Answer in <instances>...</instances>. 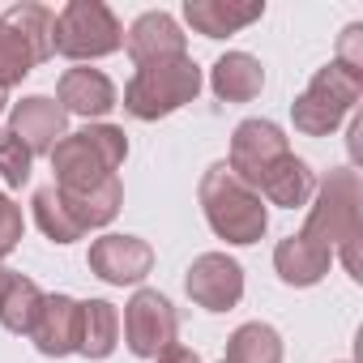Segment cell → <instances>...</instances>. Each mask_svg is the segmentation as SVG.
<instances>
[{
    "instance_id": "6da1fadb",
    "label": "cell",
    "mask_w": 363,
    "mask_h": 363,
    "mask_svg": "<svg viewBox=\"0 0 363 363\" xmlns=\"http://www.w3.org/2000/svg\"><path fill=\"white\" fill-rule=\"evenodd\" d=\"M308 244L325 248V252H337L346 274L354 282H363V269H359V240H363V184H359V171L354 167H333L312 201H308V223L299 231Z\"/></svg>"
},
{
    "instance_id": "5bb4252c",
    "label": "cell",
    "mask_w": 363,
    "mask_h": 363,
    "mask_svg": "<svg viewBox=\"0 0 363 363\" xmlns=\"http://www.w3.org/2000/svg\"><path fill=\"white\" fill-rule=\"evenodd\" d=\"M265 18V0H184V22L206 39H227Z\"/></svg>"
},
{
    "instance_id": "ac0fdd59",
    "label": "cell",
    "mask_w": 363,
    "mask_h": 363,
    "mask_svg": "<svg viewBox=\"0 0 363 363\" xmlns=\"http://www.w3.org/2000/svg\"><path fill=\"white\" fill-rule=\"evenodd\" d=\"M265 86V69L257 56L248 52H227L214 60L210 69V90L223 99V103H252Z\"/></svg>"
},
{
    "instance_id": "484cf974",
    "label": "cell",
    "mask_w": 363,
    "mask_h": 363,
    "mask_svg": "<svg viewBox=\"0 0 363 363\" xmlns=\"http://www.w3.org/2000/svg\"><path fill=\"white\" fill-rule=\"evenodd\" d=\"M30 167H35V154L9 128H0V184H5V189H22L30 179Z\"/></svg>"
},
{
    "instance_id": "ba28073f",
    "label": "cell",
    "mask_w": 363,
    "mask_h": 363,
    "mask_svg": "<svg viewBox=\"0 0 363 363\" xmlns=\"http://www.w3.org/2000/svg\"><path fill=\"white\" fill-rule=\"evenodd\" d=\"M90 274L103 278L107 286H141L145 274L154 269V248L141 240V235H120V231H107L90 244V257H86Z\"/></svg>"
},
{
    "instance_id": "44dd1931",
    "label": "cell",
    "mask_w": 363,
    "mask_h": 363,
    "mask_svg": "<svg viewBox=\"0 0 363 363\" xmlns=\"http://www.w3.org/2000/svg\"><path fill=\"white\" fill-rule=\"evenodd\" d=\"M120 346V308L111 299H82L77 316V354L107 359Z\"/></svg>"
},
{
    "instance_id": "f1b7e54d",
    "label": "cell",
    "mask_w": 363,
    "mask_h": 363,
    "mask_svg": "<svg viewBox=\"0 0 363 363\" xmlns=\"http://www.w3.org/2000/svg\"><path fill=\"white\" fill-rule=\"evenodd\" d=\"M154 363H201V354H197L193 346H179V342H175V346H167Z\"/></svg>"
},
{
    "instance_id": "277c9868",
    "label": "cell",
    "mask_w": 363,
    "mask_h": 363,
    "mask_svg": "<svg viewBox=\"0 0 363 363\" xmlns=\"http://www.w3.org/2000/svg\"><path fill=\"white\" fill-rule=\"evenodd\" d=\"M206 77H201V65L193 56H175V60H154V65H141L128 86H124V111L133 120H162V116H175L179 107L197 103Z\"/></svg>"
},
{
    "instance_id": "8992f818",
    "label": "cell",
    "mask_w": 363,
    "mask_h": 363,
    "mask_svg": "<svg viewBox=\"0 0 363 363\" xmlns=\"http://www.w3.org/2000/svg\"><path fill=\"white\" fill-rule=\"evenodd\" d=\"M363 99V73L342 69L337 60H329L325 69H316V77L308 82V90L291 103V120L295 133L303 137H329Z\"/></svg>"
},
{
    "instance_id": "5b68a950",
    "label": "cell",
    "mask_w": 363,
    "mask_h": 363,
    "mask_svg": "<svg viewBox=\"0 0 363 363\" xmlns=\"http://www.w3.org/2000/svg\"><path fill=\"white\" fill-rule=\"evenodd\" d=\"M124 48V26L103 0H69L56 13V35H52V56L90 65L103 56H116Z\"/></svg>"
},
{
    "instance_id": "7c38bea8",
    "label": "cell",
    "mask_w": 363,
    "mask_h": 363,
    "mask_svg": "<svg viewBox=\"0 0 363 363\" xmlns=\"http://www.w3.org/2000/svg\"><path fill=\"white\" fill-rule=\"evenodd\" d=\"M124 48L133 56V65H154V60H175V56H189V35L171 13L150 9L141 13L128 30H124Z\"/></svg>"
},
{
    "instance_id": "d4e9b609",
    "label": "cell",
    "mask_w": 363,
    "mask_h": 363,
    "mask_svg": "<svg viewBox=\"0 0 363 363\" xmlns=\"http://www.w3.org/2000/svg\"><path fill=\"white\" fill-rule=\"evenodd\" d=\"M30 210H35V223H39V231L52 240V244H73V240H82V231L73 227V218L65 214V206H60V193H56V184H43V189H35V197H30Z\"/></svg>"
},
{
    "instance_id": "ffe728a7",
    "label": "cell",
    "mask_w": 363,
    "mask_h": 363,
    "mask_svg": "<svg viewBox=\"0 0 363 363\" xmlns=\"http://www.w3.org/2000/svg\"><path fill=\"white\" fill-rule=\"evenodd\" d=\"M60 206H65V214L73 218V227L82 235L86 231H103L107 223H116V214L124 206V184H120V175H116V179H107V184H99L90 193H60Z\"/></svg>"
},
{
    "instance_id": "e0dca14e",
    "label": "cell",
    "mask_w": 363,
    "mask_h": 363,
    "mask_svg": "<svg viewBox=\"0 0 363 363\" xmlns=\"http://www.w3.org/2000/svg\"><path fill=\"white\" fill-rule=\"evenodd\" d=\"M43 299L48 295L39 291L35 278H26L18 269H0V325H5L9 333H26L30 337Z\"/></svg>"
},
{
    "instance_id": "603a6c76",
    "label": "cell",
    "mask_w": 363,
    "mask_h": 363,
    "mask_svg": "<svg viewBox=\"0 0 363 363\" xmlns=\"http://www.w3.org/2000/svg\"><path fill=\"white\" fill-rule=\"evenodd\" d=\"M5 18L30 48H35V56H39V65L43 60H52V35H56V13L48 9V5H39V0H18V5H9Z\"/></svg>"
},
{
    "instance_id": "f546056e",
    "label": "cell",
    "mask_w": 363,
    "mask_h": 363,
    "mask_svg": "<svg viewBox=\"0 0 363 363\" xmlns=\"http://www.w3.org/2000/svg\"><path fill=\"white\" fill-rule=\"evenodd\" d=\"M5 107H9V90H0V116H5Z\"/></svg>"
},
{
    "instance_id": "4316f807",
    "label": "cell",
    "mask_w": 363,
    "mask_h": 363,
    "mask_svg": "<svg viewBox=\"0 0 363 363\" xmlns=\"http://www.w3.org/2000/svg\"><path fill=\"white\" fill-rule=\"evenodd\" d=\"M22 235H26V218H22V206L0 189V261H5L18 244H22Z\"/></svg>"
},
{
    "instance_id": "3957f363",
    "label": "cell",
    "mask_w": 363,
    "mask_h": 363,
    "mask_svg": "<svg viewBox=\"0 0 363 363\" xmlns=\"http://www.w3.org/2000/svg\"><path fill=\"white\" fill-rule=\"evenodd\" d=\"M201 214L210 223V231L235 248H248L257 244L265 231H269V206L261 201V193L252 184L227 167V162H214L206 175H201Z\"/></svg>"
},
{
    "instance_id": "d6986e66",
    "label": "cell",
    "mask_w": 363,
    "mask_h": 363,
    "mask_svg": "<svg viewBox=\"0 0 363 363\" xmlns=\"http://www.w3.org/2000/svg\"><path fill=\"white\" fill-rule=\"evenodd\" d=\"M329 265H333V252L308 244L299 231L278 240V248H274V269H278V278L286 286H316L329 274Z\"/></svg>"
},
{
    "instance_id": "7402d4cb",
    "label": "cell",
    "mask_w": 363,
    "mask_h": 363,
    "mask_svg": "<svg viewBox=\"0 0 363 363\" xmlns=\"http://www.w3.org/2000/svg\"><path fill=\"white\" fill-rule=\"evenodd\" d=\"M223 363H282V337L265 320H248L227 337Z\"/></svg>"
},
{
    "instance_id": "2e32d148",
    "label": "cell",
    "mask_w": 363,
    "mask_h": 363,
    "mask_svg": "<svg viewBox=\"0 0 363 363\" xmlns=\"http://www.w3.org/2000/svg\"><path fill=\"white\" fill-rule=\"evenodd\" d=\"M257 193H261V201H265V206L299 210V206H308V201H312V193H316V171H312L303 158L282 154V158H278L261 179H257Z\"/></svg>"
},
{
    "instance_id": "4dcf8cb0",
    "label": "cell",
    "mask_w": 363,
    "mask_h": 363,
    "mask_svg": "<svg viewBox=\"0 0 363 363\" xmlns=\"http://www.w3.org/2000/svg\"><path fill=\"white\" fill-rule=\"evenodd\" d=\"M342 363H350V359H342Z\"/></svg>"
},
{
    "instance_id": "9a60e30c",
    "label": "cell",
    "mask_w": 363,
    "mask_h": 363,
    "mask_svg": "<svg viewBox=\"0 0 363 363\" xmlns=\"http://www.w3.org/2000/svg\"><path fill=\"white\" fill-rule=\"evenodd\" d=\"M77 316H82V299H73V295H48L43 308H39V320L30 329L35 350L48 354V359L77 354Z\"/></svg>"
},
{
    "instance_id": "30bf717a",
    "label": "cell",
    "mask_w": 363,
    "mask_h": 363,
    "mask_svg": "<svg viewBox=\"0 0 363 363\" xmlns=\"http://www.w3.org/2000/svg\"><path fill=\"white\" fill-rule=\"evenodd\" d=\"M282 154H291V145H286V133H282L274 120H240L235 133H231L227 167L244 179V184L257 189V179H261Z\"/></svg>"
},
{
    "instance_id": "cb8c5ba5",
    "label": "cell",
    "mask_w": 363,
    "mask_h": 363,
    "mask_svg": "<svg viewBox=\"0 0 363 363\" xmlns=\"http://www.w3.org/2000/svg\"><path fill=\"white\" fill-rule=\"evenodd\" d=\"M39 69V56H35V48L0 18V90H13V86H22L30 73Z\"/></svg>"
},
{
    "instance_id": "4fadbf2b",
    "label": "cell",
    "mask_w": 363,
    "mask_h": 363,
    "mask_svg": "<svg viewBox=\"0 0 363 363\" xmlns=\"http://www.w3.org/2000/svg\"><path fill=\"white\" fill-rule=\"evenodd\" d=\"M56 103L65 107V116H82V120H103L116 107V82L103 69L77 65L65 69L60 86H56Z\"/></svg>"
},
{
    "instance_id": "9c48e42d",
    "label": "cell",
    "mask_w": 363,
    "mask_h": 363,
    "mask_svg": "<svg viewBox=\"0 0 363 363\" xmlns=\"http://www.w3.org/2000/svg\"><path fill=\"white\" fill-rule=\"evenodd\" d=\"M184 291L206 312H231L244 299V265L227 252H201L184 274Z\"/></svg>"
},
{
    "instance_id": "7a4b0ae2",
    "label": "cell",
    "mask_w": 363,
    "mask_h": 363,
    "mask_svg": "<svg viewBox=\"0 0 363 363\" xmlns=\"http://www.w3.org/2000/svg\"><path fill=\"white\" fill-rule=\"evenodd\" d=\"M48 158L60 193H90L116 179V171L128 158V137L116 124H86L77 133H65Z\"/></svg>"
},
{
    "instance_id": "83f0119b",
    "label": "cell",
    "mask_w": 363,
    "mask_h": 363,
    "mask_svg": "<svg viewBox=\"0 0 363 363\" xmlns=\"http://www.w3.org/2000/svg\"><path fill=\"white\" fill-rule=\"evenodd\" d=\"M333 60H337L342 69H350V73H363V26H359V22H350V26L342 30Z\"/></svg>"
},
{
    "instance_id": "52a82bcc",
    "label": "cell",
    "mask_w": 363,
    "mask_h": 363,
    "mask_svg": "<svg viewBox=\"0 0 363 363\" xmlns=\"http://www.w3.org/2000/svg\"><path fill=\"white\" fill-rule=\"evenodd\" d=\"M124 346L137 354V359H158L167 346H175V333H179V316L171 308V299L154 286H137L133 299L124 303Z\"/></svg>"
},
{
    "instance_id": "8fae6325",
    "label": "cell",
    "mask_w": 363,
    "mask_h": 363,
    "mask_svg": "<svg viewBox=\"0 0 363 363\" xmlns=\"http://www.w3.org/2000/svg\"><path fill=\"white\" fill-rule=\"evenodd\" d=\"M9 133L39 158V154H52L56 141L69 133V116L56 99L48 94H26L22 103L9 107Z\"/></svg>"
}]
</instances>
